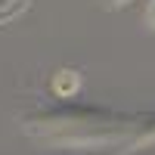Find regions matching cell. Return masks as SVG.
I'll return each instance as SVG.
<instances>
[{"instance_id": "1", "label": "cell", "mask_w": 155, "mask_h": 155, "mask_svg": "<svg viewBox=\"0 0 155 155\" xmlns=\"http://www.w3.org/2000/svg\"><path fill=\"white\" fill-rule=\"evenodd\" d=\"M137 121L130 115L90 106V102H68L62 99L56 106H41L22 118L25 134L53 146H106L121 140Z\"/></svg>"}, {"instance_id": "2", "label": "cell", "mask_w": 155, "mask_h": 155, "mask_svg": "<svg viewBox=\"0 0 155 155\" xmlns=\"http://www.w3.org/2000/svg\"><path fill=\"white\" fill-rule=\"evenodd\" d=\"M78 87H81V71H74V68H59L53 74V81H50V90H53L56 96H62V99L74 96Z\"/></svg>"}, {"instance_id": "3", "label": "cell", "mask_w": 155, "mask_h": 155, "mask_svg": "<svg viewBox=\"0 0 155 155\" xmlns=\"http://www.w3.org/2000/svg\"><path fill=\"white\" fill-rule=\"evenodd\" d=\"M149 140H155V115H146L143 121L134 124V143L137 146H146Z\"/></svg>"}, {"instance_id": "4", "label": "cell", "mask_w": 155, "mask_h": 155, "mask_svg": "<svg viewBox=\"0 0 155 155\" xmlns=\"http://www.w3.org/2000/svg\"><path fill=\"white\" fill-rule=\"evenodd\" d=\"M146 19H149V25L155 28V0H149V9H146Z\"/></svg>"}, {"instance_id": "5", "label": "cell", "mask_w": 155, "mask_h": 155, "mask_svg": "<svg viewBox=\"0 0 155 155\" xmlns=\"http://www.w3.org/2000/svg\"><path fill=\"white\" fill-rule=\"evenodd\" d=\"M87 155H109V152H87Z\"/></svg>"}, {"instance_id": "6", "label": "cell", "mask_w": 155, "mask_h": 155, "mask_svg": "<svg viewBox=\"0 0 155 155\" xmlns=\"http://www.w3.org/2000/svg\"><path fill=\"white\" fill-rule=\"evenodd\" d=\"M112 3H130V0H112Z\"/></svg>"}]
</instances>
